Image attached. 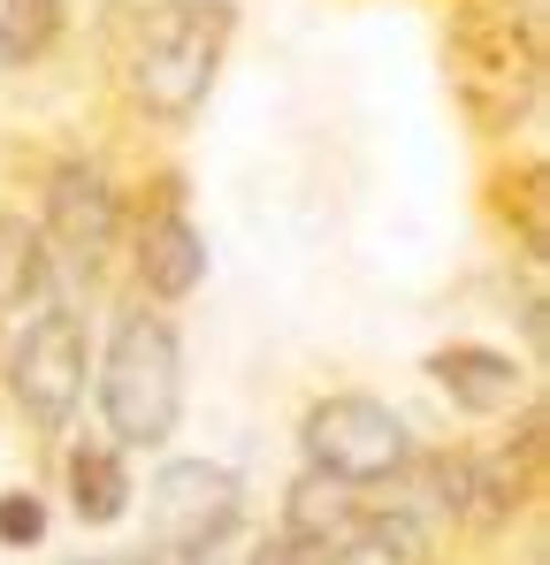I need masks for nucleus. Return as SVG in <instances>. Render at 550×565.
<instances>
[{
    "mask_svg": "<svg viewBox=\"0 0 550 565\" xmlns=\"http://www.w3.org/2000/svg\"><path fill=\"white\" fill-rule=\"evenodd\" d=\"M77 0H0V77H31L70 39Z\"/></svg>",
    "mask_w": 550,
    "mask_h": 565,
    "instance_id": "16",
    "label": "nucleus"
},
{
    "mask_svg": "<svg viewBox=\"0 0 550 565\" xmlns=\"http://www.w3.org/2000/svg\"><path fill=\"white\" fill-rule=\"evenodd\" d=\"M62 504L77 527H123L138 512V473H130V451H115L99 428L85 436H62Z\"/></svg>",
    "mask_w": 550,
    "mask_h": 565,
    "instance_id": "12",
    "label": "nucleus"
},
{
    "mask_svg": "<svg viewBox=\"0 0 550 565\" xmlns=\"http://www.w3.org/2000/svg\"><path fill=\"white\" fill-rule=\"evenodd\" d=\"M505 8H512L528 31H543V39H550V0H505Z\"/></svg>",
    "mask_w": 550,
    "mask_h": 565,
    "instance_id": "18",
    "label": "nucleus"
},
{
    "mask_svg": "<svg viewBox=\"0 0 550 565\" xmlns=\"http://www.w3.org/2000/svg\"><path fill=\"white\" fill-rule=\"evenodd\" d=\"M77 565H154L146 551H123V558H77Z\"/></svg>",
    "mask_w": 550,
    "mask_h": 565,
    "instance_id": "19",
    "label": "nucleus"
},
{
    "mask_svg": "<svg viewBox=\"0 0 550 565\" xmlns=\"http://www.w3.org/2000/svg\"><path fill=\"white\" fill-rule=\"evenodd\" d=\"M0 344H8V329H0Z\"/></svg>",
    "mask_w": 550,
    "mask_h": 565,
    "instance_id": "20",
    "label": "nucleus"
},
{
    "mask_svg": "<svg viewBox=\"0 0 550 565\" xmlns=\"http://www.w3.org/2000/svg\"><path fill=\"white\" fill-rule=\"evenodd\" d=\"M444 85L474 146L512 153L550 85V39L505 0H444Z\"/></svg>",
    "mask_w": 550,
    "mask_h": 565,
    "instance_id": "2",
    "label": "nucleus"
},
{
    "mask_svg": "<svg viewBox=\"0 0 550 565\" xmlns=\"http://www.w3.org/2000/svg\"><path fill=\"white\" fill-rule=\"evenodd\" d=\"M207 230L191 214V177L177 161L146 169L138 184H123V282L146 306H169L207 290Z\"/></svg>",
    "mask_w": 550,
    "mask_h": 565,
    "instance_id": "6",
    "label": "nucleus"
},
{
    "mask_svg": "<svg viewBox=\"0 0 550 565\" xmlns=\"http://www.w3.org/2000/svg\"><path fill=\"white\" fill-rule=\"evenodd\" d=\"M421 375L444 390L458 420H512L528 397H536V367L512 360L505 344H474V337H452L421 360Z\"/></svg>",
    "mask_w": 550,
    "mask_h": 565,
    "instance_id": "10",
    "label": "nucleus"
},
{
    "mask_svg": "<svg viewBox=\"0 0 550 565\" xmlns=\"http://www.w3.org/2000/svg\"><path fill=\"white\" fill-rule=\"evenodd\" d=\"M550 413L543 397H528L512 420H497L489 436H466L458 444V527L452 535H474V543H505L536 497H543V459H550Z\"/></svg>",
    "mask_w": 550,
    "mask_h": 565,
    "instance_id": "7",
    "label": "nucleus"
},
{
    "mask_svg": "<svg viewBox=\"0 0 550 565\" xmlns=\"http://www.w3.org/2000/svg\"><path fill=\"white\" fill-rule=\"evenodd\" d=\"M360 504H367V489H345V481H329V473H314V467H298L290 481H283V504H275V535H290L306 558L321 565V551L360 520Z\"/></svg>",
    "mask_w": 550,
    "mask_h": 565,
    "instance_id": "13",
    "label": "nucleus"
},
{
    "mask_svg": "<svg viewBox=\"0 0 550 565\" xmlns=\"http://www.w3.org/2000/svg\"><path fill=\"white\" fill-rule=\"evenodd\" d=\"M92 413L115 451H169L183 428V329L169 306L115 298L99 344H92Z\"/></svg>",
    "mask_w": 550,
    "mask_h": 565,
    "instance_id": "3",
    "label": "nucleus"
},
{
    "mask_svg": "<svg viewBox=\"0 0 550 565\" xmlns=\"http://www.w3.org/2000/svg\"><path fill=\"white\" fill-rule=\"evenodd\" d=\"M92 344H99L92 306L62 298V290L8 329V344H0V397H8V413L39 444H62L77 428V413L92 397Z\"/></svg>",
    "mask_w": 550,
    "mask_h": 565,
    "instance_id": "4",
    "label": "nucleus"
},
{
    "mask_svg": "<svg viewBox=\"0 0 550 565\" xmlns=\"http://www.w3.org/2000/svg\"><path fill=\"white\" fill-rule=\"evenodd\" d=\"M237 23H245L237 0H115L99 15L107 93L146 130L199 122L214 85H222V70H230Z\"/></svg>",
    "mask_w": 550,
    "mask_h": 565,
    "instance_id": "1",
    "label": "nucleus"
},
{
    "mask_svg": "<svg viewBox=\"0 0 550 565\" xmlns=\"http://www.w3.org/2000/svg\"><path fill=\"white\" fill-rule=\"evenodd\" d=\"M482 214L520 253V268H543L550 260V169L536 146L528 153H497L482 169Z\"/></svg>",
    "mask_w": 550,
    "mask_h": 565,
    "instance_id": "11",
    "label": "nucleus"
},
{
    "mask_svg": "<svg viewBox=\"0 0 550 565\" xmlns=\"http://www.w3.org/2000/svg\"><path fill=\"white\" fill-rule=\"evenodd\" d=\"M413 444H421L413 420L374 390H321L298 413V467L329 473L345 489H367V497L413 459Z\"/></svg>",
    "mask_w": 550,
    "mask_h": 565,
    "instance_id": "9",
    "label": "nucleus"
},
{
    "mask_svg": "<svg viewBox=\"0 0 550 565\" xmlns=\"http://www.w3.org/2000/svg\"><path fill=\"white\" fill-rule=\"evenodd\" d=\"M54 290H62V276H54V253H46L31 206H0V329L39 313Z\"/></svg>",
    "mask_w": 550,
    "mask_h": 565,
    "instance_id": "15",
    "label": "nucleus"
},
{
    "mask_svg": "<svg viewBox=\"0 0 550 565\" xmlns=\"http://www.w3.org/2000/svg\"><path fill=\"white\" fill-rule=\"evenodd\" d=\"M253 520V497H245V473L222 467V459H161L146 481V558L154 565H191L214 558L245 535Z\"/></svg>",
    "mask_w": 550,
    "mask_h": 565,
    "instance_id": "8",
    "label": "nucleus"
},
{
    "mask_svg": "<svg viewBox=\"0 0 550 565\" xmlns=\"http://www.w3.org/2000/svg\"><path fill=\"white\" fill-rule=\"evenodd\" d=\"M31 222L54 253V276L62 298H99V282L115 276L123 260V177L85 153V146H62L39 161V184H31Z\"/></svg>",
    "mask_w": 550,
    "mask_h": 565,
    "instance_id": "5",
    "label": "nucleus"
},
{
    "mask_svg": "<svg viewBox=\"0 0 550 565\" xmlns=\"http://www.w3.org/2000/svg\"><path fill=\"white\" fill-rule=\"evenodd\" d=\"M436 558H444V535L405 520V512H390V504H374V497L360 504V520L321 551V565H436Z\"/></svg>",
    "mask_w": 550,
    "mask_h": 565,
    "instance_id": "14",
    "label": "nucleus"
},
{
    "mask_svg": "<svg viewBox=\"0 0 550 565\" xmlns=\"http://www.w3.org/2000/svg\"><path fill=\"white\" fill-rule=\"evenodd\" d=\"M46 527H54V512H46V497L31 481L23 489H0V551H39Z\"/></svg>",
    "mask_w": 550,
    "mask_h": 565,
    "instance_id": "17",
    "label": "nucleus"
}]
</instances>
